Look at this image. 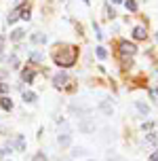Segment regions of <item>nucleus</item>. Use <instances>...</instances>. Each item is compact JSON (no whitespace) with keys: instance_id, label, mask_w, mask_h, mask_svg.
<instances>
[{"instance_id":"obj_3","label":"nucleus","mask_w":158,"mask_h":161,"mask_svg":"<svg viewBox=\"0 0 158 161\" xmlns=\"http://www.w3.org/2000/svg\"><path fill=\"white\" fill-rule=\"evenodd\" d=\"M120 53H122V55H133V53H135V45L122 40V42H120Z\"/></svg>"},{"instance_id":"obj_8","label":"nucleus","mask_w":158,"mask_h":161,"mask_svg":"<svg viewBox=\"0 0 158 161\" xmlns=\"http://www.w3.org/2000/svg\"><path fill=\"white\" fill-rule=\"evenodd\" d=\"M23 36H25V32L21 30V28H17V30H13V34H11V38H13V40H21Z\"/></svg>"},{"instance_id":"obj_6","label":"nucleus","mask_w":158,"mask_h":161,"mask_svg":"<svg viewBox=\"0 0 158 161\" xmlns=\"http://www.w3.org/2000/svg\"><path fill=\"white\" fill-rule=\"evenodd\" d=\"M57 142H59V146H70L72 138L68 136V134H63V136H59V138H57Z\"/></svg>"},{"instance_id":"obj_4","label":"nucleus","mask_w":158,"mask_h":161,"mask_svg":"<svg viewBox=\"0 0 158 161\" xmlns=\"http://www.w3.org/2000/svg\"><path fill=\"white\" fill-rule=\"evenodd\" d=\"M53 80H55L57 87H63V85L68 83V74H65V72H59V74H55V79H53Z\"/></svg>"},{"instance_id":"obj_1","label":"nucleus","mask_w":158,"mask_h":161,"mask_svg":"<svg viewBox=\"0 0 158 161\" xmlns=\"http://www.w3.org/2000/svg\"><path fill=\"white\" fill-rule=\"evenodd\" d=\"M76 59V49L74 47H63L59 53H55V62L59 66H72Z\"/></svg>"},{"instance_id":"obj_19","label":"nucleus","mask_w":158,"mask_h":161,"mask_svg":"<svg viewBox=\"0 0 158 161\" xmlns=\"http://www.w3.org/2000/svg\"><path fill=\"white\" fill-rule=\"evenodd\" d=\"M34 161H47V157H44V153H38L34 157Z\"/></svg>"},{"instance_id":"obj_2","label":"nucleus","mask_w":158,"mask_h":161,"mask_svg":"<svg viewBox=\"0 0 158 161\" xmlns=\"http://www.w3.org/2000/svg\"><path fill=\"white\" fill-rule=\"evenodd\" d=\"M78 129L82 131V134H93V131H95V123L91 119H87V117H84V119L78 123Z\"/></svg>"},{"instance_id":"obj_21","label":"nucleus","mask_w":158,"mask_h":161,"mask_svg":"<svg viewBox=\"0 0 158 161\" xmlns=\"http://www.w3.org/2000/svg\"><path fill=\"white\" fill-rule=\"evenodd\" d=\"M32 59H34V62H40V59H42V55H40V53H36V51H34V53H32Z\"/></svg>"},{"instance_id":"obj_13","label":"nucleus","mask_w":158,"mask_h":161,"mask_svg":"<svg viewBox=\"0 0 158 161\" xmlns=\"http://www.w3.org/2000/svg\"><path fill=\"white\" fill-rule=\"evenodd\" d=\"M21 79H23L25 83H32V80H34V72H32V70H25V72L21 74Z\"/></svg>"},{"instance_id":"obj_26","label":"nucleus","mask_w":158,"mask_h":161,"mask_svg":"<svg viewBox=\"0 0 158 161\" xmlns=\"http://www.w3.org/2000/svg\"><path fill=\"white\" fill-rule=\"evenodd\" d=\"M2 45H4V38L0 36V51H2Z\"/></svg>"},{"instance_id":"obj_9","label":"nucleus","mask_w":158,"mask_h":161,"mask_svg":"<svg viewBox=\"0 0 158 161\" xmlns=\"http://www.w3.org/2000/svg\"><path fill=\"white\" fill-rule=\"evenodd\" d=\"M145 142H150V144H158V134H156V131H150V134L145 136Z\"/></svg>"},{"instance_id":"obj_15","label":"nucleus","mask_w":158,"mask_h":161,"mask_svg":"<svg viewBox=\"0 0 158 161\" xmlns=\"http://www.w3.org/2000/svg\"><path fill=\"white\" fill-rule=\"evenodd\" d=\"M105 55H108V51L103 47H97V57H99V59H105Z\"/></svg>"},{"instance_id":"obj_17","label":"nucleus","mask_w":158,"mask_h":161,"mask_svg":"<svg viewBox=\"0 0 158 161\" xmlns=\"http://www.w3.org/2000/svg\"><path fill=\"white\" fill-rule=\"evenodd\" d=\"M126 8H129V11H135V8H137V2H135V0H126Z\"/></svg>"},{"instance_id":"obj_16","label":"nucleus","mask_w":158,"mask_h":161,"mask_svg":"<svg viewBox=\"0 0 158 161\" xmlns=\"http://www.w3.org/2000/svg\"><path fill=\"white\" fill-rule=\"evenodd\" d=\"M17 148H19V151H23V148H25V142H23V136H17Z\"/></svg>"},{"instance_id":"obj_11","label":"nucleus","mask_w":158,"mask_h":161,"mask_svg":"<svg viewBox=\"0 0 158 161\" xmlns=\"http://www.w3.org/2000/svg\"><path fill=\"white\" fill-rule=\"evenodd\" d=\"M32 42H47V34H32Z\"/></svg>"},{"instance_id":"obj_28","label":"nucleus","mask_w":158,"mask_h":161,"mask_svg":"<svg viewBox=\"0 0 158 161\" xmlns=\"http://www.w3.org/2000/svg\"><path fill=\"white\" fill-rule=\"evenodd\" d=\"M89 161H95V159H89Z\"/></svg>"},{"instance_id":"obj_14","label":"nucleus","mask_w":158,"mask_h":161,"mask_svg":"<svg viewBox=\"0 0 158 161\" xmlns=\"http://www.w3.org/2000/svg\"><path fill=\"white\" fill-rule=\"evenodd\" d=\"M23 100H25V102H36V93H32V91H23Z\"/></svg>"},{"instance_id":"obj_27","label":"nucleus","mask_w":158,"mask_h":161,"mask_svg":"<svg viewBox=\"0 0 158 161\" xmlns=\"http://www.w3.org/2000/svg\"><path fill=\"white\" fill-rule=\"evenodd\" d=\"M112 2H114V4H120V2H122V0H112Z\"/></svg>"},{"instance_id":"obj_22","label":"nucleus","mask_w":158,"mask_h":161,"mask_svg":"<svg viewBox=\"0 0 158 161\" xmlns=\"http://www.w3.org/2000/svg\"><path fill=\"white\" fill-rule=\"evenodd\" d=\"M0 91H2V93H7V91H8V85H7V83H0Z\"/></svg>"},{"instance_id":"obj_7","label":"nucleus","mask_w":158,"mask_h":161,"mask_svg":"<svg viewBox=\"0 0 158 161\" xmlns=\"http://www.w3.org/2000/svg\"><path fill=\"white\" fill-rule=\"evenodd\" d=\"M133 36H135V38H137V40L145 38V30H143L141 25H139V28H135V30H133Z\"/></svg>"},{"instance_id":"obj_24","label":"nucleus","mask_w":158,"mask_h":161,"mask_svg":"<svg viewBox=\"0 0 158 161\" xmlns=\"http://www.w3.org/2000/svg\"><path fill=\"white\" fill-rule=\"evenodd\" d=\"M105 161H125V159H120V157H108Z\"/></svg>"},{"instance_id":"obj_10","label":"nucleus","mask_w":158,"mask_h":161,"mask_svg":"<svg viewBox=\"0 0 158 161\" xmlns=\"http://www.w3.org/2000/svg\"><path fill=\"white\" fill-rule=\"evenodd\" d=\"M99 108H101V113H105L108 117H112V106L108 104V102H101V104H99Z\"/></svg>"},{"instance_id":"obj_18","label":"nucleus","mask_w":158,"mask_h":161,"mask_svg":"<svg viewBox=\"0 0 158 161\" xmlns=\"http://www.w3.org/2000/svg\"><path fill=\"white\" fill-rule=\"evenodd\" d=\"M13 21H17V11H13V13L8 15V24H13Z\"/></svg>"},{"instance_id":"obj_25","label":"nucleus","mask_w":158,"mask_h":161,"mask_svg":"<svg viewBox=\"0 0 158 161\" xmlns=\"http://www.w3.org/2000/svg\"><path fill=\"white\" fill-rule=\"evenodd\" d=\"M150 159H152V161H158V151H156V153H152V157H150Z\"/></svg>"},{"instance_id":"obj_20","label":"nucleus","mask_w":158,"mask_h":161,"mask_svg":"<svg viewBox=\"0 0 158 161\" xmlns=\"http://www.w3.org/2000/svg\"><path fill=\"white\" fill-rule=\"evenodd\" d=\"M21 17H23V19H30V8H23V11H21Z\"/></svg>"},{"instance_id":"obj_23","label":"nucleus","mask_w":158,"mask_h":161,"mask_svg":"<svg viewBox=\"0 0 158 161\" xmlns=\"http://www.w3.org/2000/svg\"><path fill=\"white\" fill-rule=\"evenodd\" d=\"M8 64H13V66H17V57H15V55H11V57H8Z\"/></svg>"},{"instance_id":"obj_12","label":"nucleus","mask_w":158,"mask_h":161,"mask_svg":"<svg viewBox=\"0 0 158 161\" xmlns=\"http://www.w3.org/2000/svg\"><path fill=\"white\" fill-rule=\"evenodd\" d=\"M0 104H2L4 110H11V108H13V102H11L8 97H2V100H0Z\"/></svg>"},{"instance_id":"obj_5","label":"nucleus","mask_w":158,"mask_h":161,"mask_svg":"<svg viewBox=\"0 0 158 161\" xmlns=\"http://www.w3.org/2000/svg\"><path fill=\"white\" fill-rule=\"evenodd\" d=\"M135 108H137V110H139V113H141L143 117H145V114L150 113V106L145 104V102H139V100H137V102H135Z\"/></svg>"},{"instance_id":"obj_29","label":"nucleus","mask_w":158,"mask_h":161,"mask_svg":"<svg viewBox=\"0 0 158 161\" xmlns=\"http://www.w3.org/2000/svg\"><path fill=\"white\" fill-rule=\"evenodd\" d=\"M156 40H158V34H156Z\"/></svg>"}]
</instances>
